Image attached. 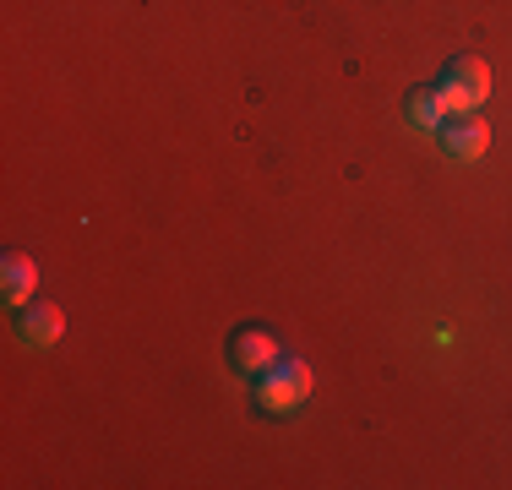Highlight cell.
<instances>
[{
	"mask_svg": "<svg viewBox=\"0 0 512 490\" xmlns=\"http://www.w3.org/2000/svg\"><path fill=\"white\" fill-rule=\"evenodd\" d=\"M436 98H442V115L458 120V115H480V104L491 98V66L480 55H458L453 66L442 71L436 82Z\"/></svg>",
	"mask_w": 512,
	"mask_h": 490,
	"instance_id": "cell-1",
	"label": "cell"
},
{
	"mask_svg": "<svg viewBox=\"0 0 512 490\" xmlns=\"http://www.w3.org/2000/svg\"><path fill=\"white\" fill-rule=\"evenodd\" d=\"M306 398H311V365L295 360V354H284L278 365H267L256 376V409L267 414H300Z\"/></svg>",
	"mask_w": 512,
	"mask_h": 490,
	"instance_id": "cell-2",
	"label": "cell"
},
{
	"mask_svg": "<svg viewBox=\"0 0 512 490\" xmlns=\"http://www.w3.org/2000/svg\"><path fill=\"white\" fill-rule=\"evenodd\" d=\"M278 360H284V343L267 333V327H235V333H229V365H235L246 382H256V376Z\"/></svg>",
	"mask_w": 512,
	"mask_h": 490,
	"instance_id": "cell-3",
	"label": "cell"
},
{
	"mask_svg": "<svg viewBox=\"0 0 512 490\" xmlns=\"http://www.w3.org/2000/svg\"><path fill=\"white\" fill-rule=\"evenodd\" d=\"M436 137H442L447 158H458V164H480L485 147H491V126H485L480 115H458V120H447Z\"/></svg>",
	"mask_w": 512,
	"mask_h": 490,
	"instance_id": "cell-4",
	"label": "cell"
},
{
	"mask_svg": "<svg viewBox=\"0 0 512 490\" xmlns=\"http://www.w3.org/2000/svg\"><path fill=\"white\" fill-rule=\"evenodd\" d=\"M60 333H66V316L55 311V305H44V300H28L17 311V338L28 343V349H55Z\"/></svg>",
	"mask_w": 512,
	"mask_h": 490,
	"instance_id": "cell-5",
	"label": "cell"
},
{
	"mask_svg": "<svg viewBox=\"0 0 512 490\" xmlns=\"http://www.w3.org/2000/svg\"><path fill=\"white\" fill-rule=\"evenodd\" d=\"M33 289H39V262L22 251H11L6 262H0V294H6L11 311H22V305L33 300Z\"/></svg>",
	"mask_w": 512,
	"mask_h": 490,
	"instance_id": "cell-6",
	"label": "cell"
},
{
	"mask_svg": "<svg viewBox=\"0 0 512 490\" xmlns=\"http://www.w3.org/2000/svg\"><path fill=\"white\" fill-rule=\"evenodd\" d=\"M404 115H409V126L414 131H442L447 126V115H442V98H436V88H414L409 93V104H404Z\"/></svg>",
	"mask_w": 512,
	"mask_h": 490,
	"instance_id": "cell-7",
	"label": "cell"
}]
</instances>
